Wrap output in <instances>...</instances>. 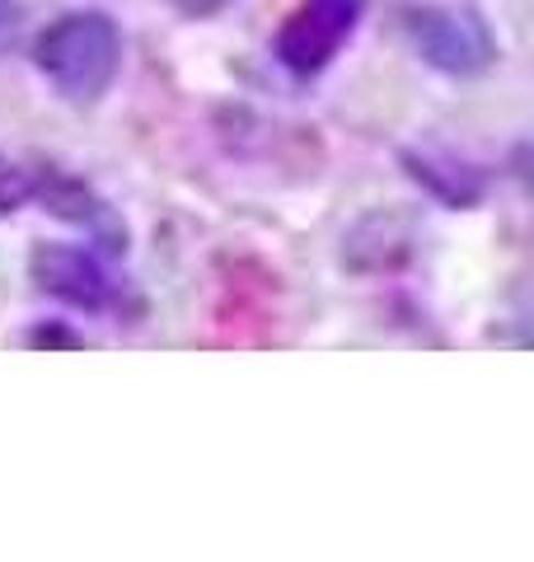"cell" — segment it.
<instances>
[{"label":"cell","instance_id":"obj_4","mask_svg":"<svg viewBox=\"0 0 534 562\" xmlns=\"http://www.w3.org/2000/svg\"><path fill=\"white\" fill-rule=\"evenodd\" d=\"M29 272L38 281V291L57 295V301L70 310L103 314V310L122 305V291L109 277V268H103L89 249H76V244H38L29 258Z\"/></svg>","mask_w":534,"mask_h":562},{"label":"cell","instance_id":"obj_7","mask_svg":"<svg viewBox=\"0 0 534 562\" xmlns=\"http://www.w3.org/2000/svg\"><path fill=\"white\" fill-rule=\"evenodd\" d=\"M24 29V5L20 0H0V52H10Z\"/></svg>","mask_w":534,"mask_h":562},{"label":"cell","instance_id":"obj_6","mask_svg":"<svg viewBox=\"0 0 534 562\" xmlns=\"http://www.w3.org/2000/svg\"><path fill=\"white\" fill-rule=\"evenodd\" d=\"M33 198V179L20 169V165H5L0 160V216L5 211H14V206H24Z\"/></svg>","mask_w":534,"mask_h":562},{"label":"cell","instance_id":"obj_2","mask_svg":"<svg viewBox=\"0 0 534 562\" xmlns=\"http://www.w3.org/2000/svg\"><path fill=\"white\" fill-rule=\"evenodd\" d=\"M403 33L426 66L455 80L483 76L497 61V38L483 20V10L465 5V0H422V5H408Z\"/></svg>","mask_w":534,"mask_h":562},{"label":"cell","instance_id":"obj_8","mask_svg":"<svg viewBox=\"0 0 534 562\" xmlns=\"http://www.w3.org/2000/svg\"><path fill=\"white\" fill-rule=\"evenodd\" d=\"M174 5L183 14H192V20H207V14H221L230 0H174Z\"/></svg>","mask_w":534,"mask_h":562},{"label":"cell","instance_id":"obj_5","mask_svg":"<svg viewBox=\"0 0 534 562\" xmlns=\"http://www.w3.org/2000/svg\"><path fill=\"white\" fill-rule=\"evenodd\" d=\"M29 179H33V198H43L52 216H62L70 225H85V231L94 235L103 249H113V254L127 249V231L118 225L109 202H99L94 192H89V183L70 179V173L57 169V165H47L43 173H29Z\"/></svg>","mask_w":534,"mask_h":562},{"label":"cell","instance_id":"obj_3","mask_svg":"<svg viewBox=\"0 0 534 562\" xmlns=\"http://www.w3.org/2000/svg\"><path fill=\"white\" fill-rule=\"evenodd\" d=\"M361 0H300L277 33V61L300 80L329 70L361 29Z\"/></svg>","mask_w":534,"mask_h":562},{"label":"cell","instance_id":"obj_1","mask_svg":"<svg viewBox=\"0 0 534 562\" xmlns=\"http://www.w3.org/2000/svg\"><path fill=\"white\" fill-rule=\"evenodd\" d=\"M38 61L43 80L70 103H94L109 94L122 66V33L103 10H70L52 20L38 38Z\"/></svg>","mask_w":534,"mask_h":562}]
</instances>
